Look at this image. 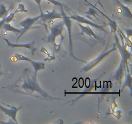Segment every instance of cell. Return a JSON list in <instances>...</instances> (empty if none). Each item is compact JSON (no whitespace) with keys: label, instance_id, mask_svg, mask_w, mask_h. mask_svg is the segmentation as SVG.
I'll list each match as a JSON object with an SVG mask.
<instances>
[{"label":"cell","instance_id":"1","mask_svg":"<svg viewBox=\"0 0 132 124\" xmlns=\"http://www.w3.org/2000/svg\"><path fill=\"white\" fill-rule=\"evenodd\" d=\"M8 89L14 92L32 96L45 100H59L61 98H54L45 91L37 82V76L34 71L27 68L22 72L20 77L12 84L8 86Z\"/></svg>","mask_w":132,"mask_h":124},{"label":"cell","instance_id":"2","mask_svg":"<svg viewBox=\"0 0 132 124\" xmlns=\"http://www.w3.org/2000/svg\"><path fill=\"white\" fill-rule=\"evenodd\" d=\"M61 10V13L62 14V19H63V22H64V26H66L67 30H68V40H69V44H68V50H69L70 56V57L73 58V59L77 61H82L83 63H86V61L82 60L81 59H79L75 56L74 52H73V40H72V19L69 16H67V14H65L64 11V9L63 7H59Z\"/></svg>","mask_w":132,"mask_h":124},{"label":"cell","instance_id":"3","mask_svg":"<svg viewBox=\"0 0 132 124\" xmlns=\"http://www.w3.org/2000/svg\"><path fill=\"white\" fill-rule=\"evenodd\" d=\"M50 29V34L47 37V41L49 43L54 44V47L56 45L55 40L57 37H61L62 39H64L63 35V32L64 30V24L63 21L57 23L53 22L52 25H48Z\"/></svg>","mask_w":132,"mask_h":124},{"label":"cell","instance_id":"4","mask_svg":"<svg viewBox=\"0 0 132 124\" xmlns=\"http://www.w3.org/2000/svg\"><path fill=\"white\" fill-rule=\"evenodd\" d=\"M117 50V47H116V44H115V45H113V47L112 48V49H110V50H105V51L103 52L102 54H101L100 55L98 56L96 58H95V59H94L93 60H92L91 61L88 63L87 64H86V65H85L82 68H81V72H88V71H91V70L93 69L94 67H95L97 65H98L104 58H106L107 56H108L110 54H112V52H114L116 51Z\"/></svg>","mask_w":132,"mask_h":124},{"label":"cell","instance_id":"5","mask_svg":"<svg viewBox=\"0 0 132 124\" xmlns=\"http://www.w3.org/2000/svg\"><path fill=\"white\" fill-rule=\"evenodd\" d=\"M77 25H79V28H81V31L79 35L84 36V37H86V41L88 39V41H91V42H94V44L97 43H104V40L101 37H99L97 34H96L90 26H84L79 23H77Z\"/></svg>","mask_w":132,"mask_h":124},{"label":"cell","instance_id":"6","mask_svg":"<svg viewBox=\"0 0 132 124\" xmlns=\"http://www.w3.org/2000/svg\"><path fill=\"white\" fill-rule=\"evenodd\" d=\"M114 37L117 49L121 54V58H122L121 60L123 61V62L126 65V67H128V60L131 59V51H128L127 50V46L125 45V41H122V43H121L116 33H114Z\"/></svg>","mask_w":132,"mask_h":124},{"label":"cell","instance_id":"7","mask_svg":"<svg viewBox=\"0 0 132 124\" xmlns=\"http://www.w3.org/2000/svg\"><path fill=\"white\" fill-rule=\"evenodd\" d=\"M41 17L42 16L41 14H39V16L36 17H34V18H27L26 19H23V21L19 23V25L21 26L23 28H21L22 32L19 36H18V37H17L16 41H18L19 39H20V37H21L23 35H24V34L27 32H28V30H30V29H32V28H37L36 27H34V25L36 23L38 22L40 19H41Z\"/></svg>","mask_w":132,"mask_h":124},{"label":"cell","instance_id":"8","mask_svg":"<svg viewBox=\"0 0 132 124\" xmlns=\"http://www.w3.org/2000/svg\"><path fill=\"white\" fill-rule=\"evenodd\" d=\"M12 58L15 59V61H27L30 62L32 65L34 67V74L37 76V72L38 71H41V70L45 69V63L41 61H36L32 60L31 59L28 58V57L25 56L23 55V54H18V53H15L14 56H12Z\"/></svg>","mask_w":132,"mask_h":124},{"label":"cell","instance_id":"9","mask_svg":"<svg viewBox=\"0 0 132 124\" xmlns=\"http://www.w3.org/2000/svg\"><path fill=\"white\" fill-rule=\"evenodd\" d=\"M70 18L76 21L77 23H82V24H86V25H88L90 27H92L94 28H97V29L101 30L103 31V32H106V31L104 29V25H98L96 23H94L92 21H90V19H87V18H85V17L82 16L78 15V14H73V15L70 16Z\"/></svg>","mask_w":132,"mask_h":124},{"label":"cell","instance_id":"10","mask_svg":"<svg viewBox=\"0 0 132 124\" xmlns=\"http://www.w3.org/2000/svg\"><path fill=\"white\" fill-rule=\"evenodd\" d=\"M0 103H3L0 102ZM22 109L21 106H19L18 107H14V106H10L9 108H5L3 106L0 104V111L3 112L4 114L9 116V118L11 119L12 121L15 122V123L18 124V122L17 121V114L18 112Z\"/></svg>","mask_w":132,"mask_h":124},{"label":"cell","instance_id":"11","mask_svg":"<svg viewBox=\"0 0 132 124\" xmlns=\"http://www.w3.org/2000/svg\"><path fill=\"white\" fill-rule=\"evenodd\" d=\"M42 16L41 19L43 21L44 25L46 26V23L49 24L50 22L55 19H62V14L61 12H58L55 8H54L52 12H46V13H43L41 14Z\"/></svg>","mask_w":132,"mask_h":124},{"label":"cell","instance_id":"12","mask_svg":"<svg viewBox=\"0 0 132 124\" xmlns=\"http://www.w3.org/2000/svg\"><path fill=\"white\" fill-rule=\"evenodd\" d=\"M5 41H6V44H7V46L11 48H24V49H27L28 50H30L31 53H32V55H34L35 52L37 50V48H36L34 47L35 42L34 41H32L30 43H22V44H18V43H12L10 42L9 41V40H7L6 38L4 39Z\"/></svg>","mask_w":132,"mask_h":124},{"label":"cell","instance_id":"13","mask_svg":"<svg viewBox=\"0 0 132 124\" xmlns=\"http://www.w3.org/2000/svg\"><path fill=\"white\" fill-rule=\"evenodd\" d=\"M125 69H126V65L124 63L123 61L121 60V63H120L119 66L118 68L116 71V74H115L114 76H113L115 80L119 84L121 83L122 79L125 77Z\"/></svg>","mask_w":132,"mask_h":124},{"label":"cell","instance_id":"14","mask_svg":"<svg viewBox=\"0 0 132 124\" xmlns=\"http://www.w3.org/2000/svg\"><path fill=\"white\" fill-rule=\"evenodd\" d=\"M125 73L126 74L125 75V83H124V85L122 86V91L126 87H128L130 89V94H131V93H132V88H131V83H132V80H131V74H130V70H129L128 67H126V69H125Z\"/></svg>","mask_w":132,"mask_h":124},{"label":"cell","instance_id":"15","mask_svg":"<svg viewBox=\"0 0 132 124\" xmlns=\"http://www.w3.org/2000/svg\"><path fill=\"white\" fill-rule=\"evenodd\" d=\"M116 3H117V5L119 6V10H121L122 14H124V15L126 17H127V18H129L131 19L132 18V15L130 9H129L126 5L122 4V3H121V1H119V0H116Z\"/></svg>","mask_w":132,"mask_h":124},{"label":"cell","instance_id":"16","mask_svg":"<svg viewBox=\"0 0 132 124\" xmlns=\"http://www.w3.org/2000/svg\"><path fill=\"white\" fill-rule=\"evenodd\" d=\"M2 28L6 32H14V33L16 34L19 36L22 32L21 29H19V28H16L15 27H12L11 25L10 24V23H5L3 25Z\"/></svg>","mask_w":132,"mask_h":124},{"label":"cell","instance_id":"17","mask_svg":"<svg viewBox=\"0 0 132 124\" xmlns=\"http://www.w3.org/2000/svg\"><path fill=\"white\" fill-rule=\"evenodd\" d=\"M9 14V10L3 4H0V19L5 18Z\"/></svg>","mask_w":132,"mask_h":124},{"label":"cell","instance_id":"18","mask_svg":"<svg viewBox=\"0 0 132 124\" xmlns=\"http://www.w3.org/2000/svg\"><path fill=\"white\" fill-rule=\"evenodd\" d=\"M108 19V25H110V27L111 29V32L112 33H116L117 30V23H116L113 21L111 20V19Z\"/></svg>","mask_w":132,"mask_h":124},{"label":"cell","instance_id":"19","mask_svg":"<svg viewBox=\"0 0 132 124\" xmlns=\"http://www.w3.org/2000/svg\"><path fill=\"white\" fill-rule=\"evenodd\" d=\"M46 1H48V2H50V3H51L52 4H53V5H55V6H59V7H63V9H68V7L67 6V5H65V4H64V3H62L59 2V1H56V0H46Z\"/></svg>","mask_w":132,"mask_h":124},{"label":"cell","instance_id":"20","mask_svg":"<svg viewBox=\"0 0 132 124\" xmlns=\"http://www.w3.org/2000/svg\"><path fill=\"white\" fill-rule=\"evenodd\" d=\"M27 12L28 11H27V10L25 9L24 5L20 3L18 5V8L15 9V10L14 12L15 13V14H16V13H18V12Z\"/></svg>","mask_w":132,"mask_h":124},{"label":"cell","instance_id":"21","mask_svg":"<svg viewBox=\"0 0 132 124\" xmlns=\"http://www.w3.org/2000/svg\"><path fill=\"white\" fill-rule=\"evenodd\" d=\"M86 14H88V15L93 16H94L95 18H97V16H99V15H98L97 10H95V9H92V8H91V7L89 8L88 10L86 12Z\"/></svg>","mask_w":132,"mask_h":124},{"label":"cell","instance_id":"22","mask_svg":"<svg viewBox=\"0 0 132 124\" xmlns=\"http://www.w3.org/2000/svg\"><path fill=\"white\" fill-rule=\"evenodd\" d=\"M15 13L12 12L10 13L9 15H7L5 17V20H6V23H10L13 19H14V16H15Z\"/></svg>","mask_w":132,"mask_h":124},{"label":"cell","instance_id":"23","mask_svg":"<svg viewBox=\"0 0 132 124\" xmlns=\"http://www.w3.org/2000/svg\"><path fill=\"white\" fill-rule=\"evenodd\" d=\"M34 1H35V2L37 4V5H38L39 8V10H40V12H41V14H43V11H42V9H41V0H34Z\"/></svg>","mask_w":132,"mask_h":124},{"label":"cell","instance_id":"24","mask_svg":"<svg viewBox=\"0 0 132 124\" xmlns=\"http://www.w3.org/2000/svg\"><path fill=\"white\" fill-rule=\"evenodd\" d=\"M126 34H127V36L128 37H130V36H131V33H132V30L131 29H128V30H126Z\"/></svg>","mask_w":132,"mask_h":124},{"label":"cell","instance_id":"25","mask_svg":"<svg viewBox=\"0 0 132 124\" xmlns=\"http://www.w3.org/2000/svg\"><path fill=\"white\" fill-rule=\"evenodd\" d=\"M122 2L125 3V4H128V5H131L132 0H122Z\"/></svg>","mask_w":132,"mask_h":124},{"label":"cell","instance_id":"26","mask_svg":"<svg viewBox=\"0 0 132 124\" xmlns=\"http://www.w3.org/2000/svg\"><path fill=\"white\" fill-rule=\"evenodd\" d=\"M5 73H4V72H1V71H0V78H1L2 76H3V75H5Z\"/></svg>","mask_w":132,"mask_h":124},{"label":"cell","instance_id":"27","mask_svg":"<svg viewBox=\"0 0 132 124\" xmlns=\"http://www.w3.org/2000/svg\"><path fill=\"white\" fill-rule=\"evenodd\" d=\"M97 1H98V2H99V4H100V5H101V6H103V5H102V3H101L100 0H97Z\"/></svg>","mask_w":132,"mask_h":124}]
</instances>
